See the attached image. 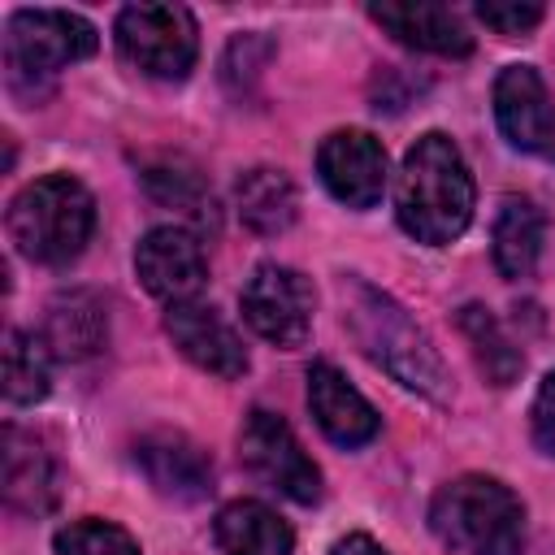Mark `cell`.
Here are the masks:
<instances>
[{
	"label": "cell",
	"mask_w": 555,
	"mask_h": 555,
	"mask_svg": "<svg viewBox=\"0 0 555 555\" xmlns=\"http://www.w3.org/2000/svg\"><path fill=\"white\" fill-rule=\"evenodd\" d=\"M473 199H477V191H473V173H468L460 147L442 130L421 134L408 147L399 182H395L399 225L416 243L442 247V243H451L468 230Z\"/></svg>",
	"instance_id": "1"
},
{
	"label": "cell",
	"mask_w": 555,
	"mask_h": 555,
	"mask_svg": "<svg viewBox=\"0 0 555 555\" xmlns=\"http://www.w3.org/2000/svg\"><path fill=\"white\" fill-rule=\"evenodd\" d=\"M347 325L360 338L364 356L373 364H382L395 382H403L408 390H421L429 399H447L451 382H447L442 356L434 351L425 330L390 295L373 291L369 282H351V291H347Z\"/></svg>",
	"instance_id": "2"
},
{
	"label": "cell",
	"mask_w": 555,
	"mask_h": 555,
	"mask_svg": "<svg viewBox=\"0 0 555 555\" xmlns=\"http://www.w3.org/2000/svg\"><path fill=\"white\" fill-rule=\"evenodd\" d=\"M429 529L464 555H525V507L486 473L447 481L429 503Z\"/></svg>",
	"instance_id": "3"
},
{
	"label": "cell",
	"mask_w": 555,
	"mask_h": 555,
	"mask_svg": "<svg viewBox=\"0 0 555 555\" xmlns=\"http://www.w3.org/2000/svg\"><path fill=\"white\" fill-rule=\"evenodd\" d=\"M95 230V199L69 173L26 182L9 204V238L35 264H69Z\"/></svg>",
	"instance_id": "4"
},
{
	"label": "cell",
	"mask_w": 555,
	"mask_h": 555,
	"mask_svg": "<svg viewBox=\"0 0 555 555\" xmlns=\"http://www.w3.org/2000/svg\"><path fill=\"white\" fill-rule=\"evenodd\" d=\"M95 52V26L65 9H17L4 30L9 87L35 100V82Z\"/></svg>",
	"instance_id": "5"
},
{
	"label": "cell",
	"mask_w": 555,
	"mask_h": 555,
	"mask_svg": "<svg viewBox=\"0 0 555 555\" xmlns=\"http://www.w3.org/2000/svg\"><path fill=\"white\" fill-rule=\"evenodd\" d=\"M117 52L147 78L182 82L199 56L195 17L182 4H130L117 13Z\"/></svg>",
	"instance_id": "6"
},
{
	"label": "cell",
	"mask_w": 555,
	"mask_h": 555,
	"mask_svg": "<svg viewBox=\"0 0 555 555\" xmlns=\"http://www.w3.org/2000/svg\"><path fill=\"white\" fill-rule=\"evenodd\" d=\"M238 455L251 477H260L269 490L295 499V503H317L321 499V468L308 460L299 438L278 412L251 408L243 429H238Z\"/></svg>",
	"instance_id": "7"
},
{
	"label": "cell",
	"mask_w": 555,
	"mask_h": 555,
	"mask_svg": "<svg viewBox=\"0 0 555 555\" xmlns=\"http://www.w3.org/2000/svg\"><path fill=\"white\" fill-rule=\"evenodd\" d=\"M243 317L247 325L273 347H299L312 330V282L291 264H256L243 286Z\"/></svg>",
	"instance_id": "8"
},
{
	"label": "cell",
	"mask_w": 555,
	"mask_h": 555,
	"mask_svg": "<svg viewBox=\"0 0 555 555\" xmlns=\"http://www.w3.org/2000/svg\"><path fill=\"white\" fill-rule=\"evenodd\" d=\"M325 191L347 208H373L386 191V147L369 130H334L317 147Z\"/></svg>",
	"instance_id": "9"
},
{
	"label": "cell",
	"mask_w": 555,
	"mask_h": 555,
	"mask_svg": "<svg viewBox=\"0 0 555 555\" xmlns=\"http://www.w3.org/2000/svg\"><path fill=\"white\" fill-rule=\"evenodd\" d=\"M494 117L512 147L555 160V100L533 65H507L494 82Z\"/></svg>",
	"instance_id": "10"
},
{
	"label": "cell",
	"mask_w": 555,
	"mask_h": 555,
	"mask_svg": "<svg viewBox=\"0 0 555 555\" xmlns=\"http://www.w3.org/2000/svg\"><path fill=\"white\" fill-rule=\"evenodd\" d=\"M134 269H139L143 286L156 299H165L169 308L173 304H191L204 291V278H208L204 247L182 225H156V230H147L143 243H139V251H134Z\"/></svg>",
	"instance_id": "11"
},
{
	"label": "cell",
	"mask_w": 555,
	"mask_h": 555,
	"mask_svg": "<svg viewBox=\"0 0 555 555\" xmlns=\"http://www.w3.org/2000/svg\"><path fill=\"white\" fill-rule=\"evenodd\" d=\"M165 334L173 338V347L204 373L212 377H243L247 373V351L243 338L234 334V325L208 308V304H173L165 317Z\"/></svg>",
	"instance_id": "12"
},
{
	"label": "cell",
	"mask_w": 555,
	"mask_h": 555,
	"mask_svg": "<svg viewBox=\"0 0 555 555\" xmlns=\"http://www.w3.org/2000/svg\"><path fill=\"white\" fill-rule=\"evenodd\" d=\"M134 464L143 468V477L165 494V499H178V503H195L212 490V464L208 455L186 438V434H173V429H160V434H147L139 447H134Z\"/></svg>",
	"instance_id": "13"
},
{
	"label": "cell",
	"mask_w": 555,
	"mask_h": 555,
	"mask_svg": "<svg viewBox=\"0 0 555 555\" xmlns=\"http://www.w3.org/2000/svg\"><path fill=\"white\" fill-rule=\"evenodd\" d=\"M308 408H312L317 425L325 429V438L338 442V447H364L382 425L373 403L334 364H312L308 369Z\"/></svg>",
	"instance_id": "14"
},
{
	"label": "cell",
	"mask_w": 555,
	"mask_h": 555,
	"mask_svg": "<svg viewBox=\"0 0 555 555\" xmlns=\"http://www.w3.org/2000/svg\"><path fill=\"white\" fill-rule=\"evenodd\" d=\"M369 17L377 26H386L399 43L416 48V52H434V56H468L473 52V35L464 30V22L447 9V4H369Z\"/></svg>",
	"instance_id": "15"
},
{
	"label": "cell",
	"mask_w": 555,
	"mask_h": 555,
	"mask_svg": "<svg viewBox=\"0 0 555 555\" xmlns=\"http://www.w3.org/2000/svg\"><path fill=\"white\" fill-rule=\"evenodd\" d=\"M212 533H217V546H221L225 555H291V551H295L291 525H286L273 507H264V503H256V499H234V503H225V507L217 512Z\"/></svg>",
	"instance_id": "16"
},
{
	"label": "cell",
	"mask_w": 555,
	"mask_h": 555,
	"mask_svg": "<svg viewBox=\"0 0 555 555\" xmlns=\"http://www.w3.org/2000/svg\"><path fill=\"white\" fill-rule=\"evenodd\" d=\"M4 499H9V507L35 512V516L56 503V464H52V455L17 429L4 434Z\"/></svg>",
	"instance_id": "17"
},
{
	"label": "cell",
	"mask_w": 555,
	"mask_h": 555,
	"mask_svg": "<svg viewBox=\"0 0 555 555\" xmlns=\"http://www.w3.org/2000/svg\"><path fill=\"white\" fill-rule=\"evenodd\" d=\"M546 243V217L533 199H503L494 217V264L503 278H529Z\"/></svg>",
	"instance_id": "18"
},
{
	"label": "cell",
	"mask_w": 555,
	"mask_h": 555,
	"mask_svg": "<svg viewBox=\"0 0 555 555\" xmlns=\"http://www.w3.org/2000/svg\"><path fill=\"white\" fill-rule=\"evenodd\" d=\"M238 217L256 230V234H282L295 225L299 217V195L295 182L282 169H247L238 178Z\"/></svg>",
	"instance_id": "19"
},
{
	"label": "cell",
	"mask_w": 555,
	"mask_h": 555,
	"mask_svg": "<svg viewBox=\"0 0 555 555\" xmlns=\"http://www.w3.org/2000/svg\"><path fill=\"white\" fill-rule=\"evenodd\" d=\"M104 330H108V317H104V304L87 291H74V295H61L48 312V334L43 343L52 347V356H65V360H82L91 351H100L104 343Z\"/></svg>",
	"instance_id": "20"
},
{
	"label": "cell",
	"mask_w": 555,
	"mask_h": 555,
	"mask_svg": "<svg viewBox=\"0 0 555 555\" xmlns=\"http://www.w3.org/2000/svg\"><path fill=\"white\" fill-rule=\"evenodd\" d=\"M143 182L152 191V199L169 204V208H182L191 221H208L212 225V191L204 186V178L178 160V156H160V160H147L143 165Z\"/></svg>",
	"instance_id": "21"
},
{
	"label": "cell",
	"mask_w": 555,
	"mask_h": 555,
	"mask_svg": "<svg viewBox=\"0 0 555 555\" xmlns=\"http://www.w3.org/2000/svg\"><path fill=\"white\" fill-rule=\"evenodd\" d=\"M52 382V347L39 334L13 330L4 347V395L9 403H35Z\"/></svg>",
	"instance_id": "22"
},
{
	"label": "cell",
	"mask_w": 555,
	"mask_h": 555,
	"mask_svg": "<svg viewBox=\"0 0 555 555\" xmlns=\"http://www.w3.org/2000/svg\"><path fill=\"white\" fill-rule=\"evenodd\" d=\"M460 325H464V334L473 338V351H477L481 369L490 373V382H494V386H507V382L516 377V369H520V351L503 338L499 321H494L486 308H464Z\"/></svg>",
	"instance_id": "23"
},
{
	"label": "cell",
	"mask_w": 555,
	"mask_h": 555,
	"mask_svg": "<svg viewBox=\"0 0 555 555\" xmlns=\"http://www.w3.org/2000/svg\"><path fill=\"white\" fill-rule=\"evenodd\" d=\"M56 555H143L139 542L113 525V520H95V516H82V520H69L56 529L52 538Z\"/></svg>",
	"instance_id": "24"
},
{
	"label": "cell",
	"mask_w": 555,
	"mask_h": 555,
	"mask_svg": "<svg viewBox=\"0 0 555 555\" xmlns=\"http://www.w3.org/2000/svg\"><path fill=\"white\" fill-rule=\"evenodd\" d=\"M477 17L499 35H525L542 22V4H520V0L499 4V0H490V4H477Z\"/></svg>",
	"instance_id": "25"
},
{
	"label": "cell",
	"mask_w": 555,
	"mask_h": 555,
	"mask_svg": "<svg viewBox=\"0 0 555 555\" xmlns=\"http://www.w3.org/2000/svg\"><path fill=\"white\" fill-rule=\"evenodd\" d=\"M529 425H533V442L555 455V373L542 377L538 395H533V408H529Z\"/></svg>",
	"instance_id": "26"
},
{
	"label": "cell",
	"mask_w": 555,
	"mask_h": 555,
	"mask_svg": "<svg viewBox=\"0 0 555 555\" xmlns=\"http://www.w3.org/2000/svg\"><path fill=\"white\" fill-rule=\"evenodd\" d=\"M330 555H386V551H382V546H377L369 533H347V538H343V542H338Z\"/></svg>",
	"instance_id": "27"
}]
</instances>
